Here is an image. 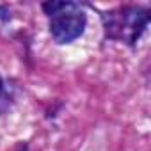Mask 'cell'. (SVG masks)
Returning a JSON list of instances; mask_svg holds the SVG:
<instances>
[{
  "mask_svg": "<svg viewBox=\"0 0 151 151\" xmlns=\"http://www.w3.org/2000/svg\"><path fill=\"white\" fill-rule=\"evenodd\" d=\"M147 14L140 9H124L123 14H112L107 23V34L116 39H124L130 45L139 39L147 25Z\"/></svg>",
  "mask_w": 151,
  "mask_h": 151,
  "instance_id": "7a4b0ae2",
  "label": "cell"
},
{
  "mask_svg": "<svg viewBox=\"0 0 151 151\" xmlns=\"http://www.w3.org/2000/svg\"><path fill=\"white\" fill-rule=\"evenodd\" d=\"M45 13L50 18L52 37L60 43H71L82 36L86 29V14L73 2H46L43 4Z\"/></svg>",
  "mask_w": 151,
  "mask_h": 151,
  "instance_id": "6da1fadb",
  "label": "cell"
},
{
  "mask_svg": "<svg viewBox=\"0 0 151 151\" xmlns=\"http://www.w3.org/2000/svg\"><path fill=\"white\" fill-rule=\"evenodd\" d=\"M0 91H2V80H0Z\"/></svg>",
  "mask_w": 151,
  "mask_h": 151,
  "instance_id": "3957f363",
  "label": "cell"
}]
</instances>
